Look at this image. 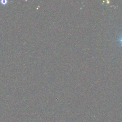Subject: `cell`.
<instances>
[{"label": "cell", "mask_w": 122, "mask_h": 122, "mask_svg": "<svg viewBox=\"0 0 122 122\" xmlns=\"http://www.w3.org/2000/svg\"><path fill=\"white\" fill-rule=\"evenodd\" d=\"M119 41L120 42V43H121V44L122 45V35L121 36V37L119 38Z\"/></svg>", "instance_id": "6da1fadb"}]
</instances>
